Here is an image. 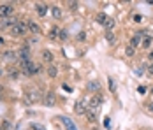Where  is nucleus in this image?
<instances>
[{
	"mask_svg": "<svg viewBox=\"0 0 153 130\" xmlns=\"http://www.w3.org/2000/svg\"><path fill=\"white\" fill-rule=\"evenodd\" d=\"M106 41L107 42H114V41H116V37H114V33H113L111 30H107L106 32Z\"/></svg>",
	"mask_w": 153,
	"mask_h": 130,
	"instance_id": "obj_16",
	"label": "nucleus"
},
{
	"mask_svg": "<svg viewBox=\"0 0 153 130\" xmlns=\"http://www.w3.org/2000/svg\"><path fill=\"white\" fill-rule=\"evenodd\" d=\"M39 71H41V67H39L37 63H33V62H32L30 65H28V69H27V72H25V74H27V76H35Z\"/></svg>",
	"mask_w": 153,
	"mask_h": 130,
	"instance_id": "obj_9",
	"label": "nucleus"
},
{
	"mask_svg": "<svg viewBox=\"0 0 153 130\" xmlns=\"http://www.w3.org/2000/svg\"><path fill=\"white\" fill-rule=\"evenodd\" d=\"M2 91H4V86H2V85H0V93H2Z\"/></svg>",
	"mask_w": 153,
	"mask_h": 130,
	"instance_id": "obj_36",
	"label": "nucleus"
},
{
	"mask_svg": "<svg viewBox=\"0 0 153 130\" xmlns=\"http://www.w3.org/2000/svg\"><path fill=\"white\" fill-rule=\"evenodd\" d=\"M134 53H136V48L128 44V46H127V51H125V55H127V56H134Z\"/></svg>",
	"mask_w": 153,
	"mask_h": 130,
	"instance_id": "obj_17",
	"label": "nucleus"
},
{
	"mask_svg": "<svg viewBox=\"0 0 153 130\" xmlns=\"http://www.w3.org/2000/svg\"><path fill=\"white\" fill-rule=\"evenodd\" d=\"M19 60H28V56H30V48L28 46H23V48H19Z\"/></svg>",
	"mask_w": 153,
	"mask_h": 130,
	"instance_id": "obj_8",
	"label": "nucleus"
},
{
	"mask_svg": "<svg viewBox=\"0 0 153 130\" xmlns=\"http://www.w3.org/2000/svg\"><path fill=\"white\" fill-rule=\"evenodd\" d=\"M85 39H86V33L85 32H79L77 33V41H85Z\"/></svg>",
	"mask_w": 153,
	"mask_h": 130,
	"instance_id": "obj_29",
	"label": "nucleus"
},
{
	"mask_svg": "<svg viewBox=\"0 0 153 130\" xmlns=\"http://www.w3.org/2000/svg\"><path fill=\"white\" fill-rule=\"evenodd\" d=\"M55 102H56V95H55V91H48L46 97H44V104H46L48 107H53Z\"/></svg>",
	"mask_w": 153,
	"mask_h": 130,
	"instance_id": "obj_4",
	"label": "nucleus"
},
{
	"mask_svg": "<svg viewBox=\"0 0 153 130\" xmlns=\"http://www.w3.org/2000/svg\"><path fill=\"white\" fill-rule=\"evenodd\" d=\"M148 58H150V60H153V51H150V55H148Z\"/></svg>",
	"mask_w": 153,
	"mask_h": 130,
	"instance_id": "obj_35",
	"label": "nucleus"
},
{
	"mask_svg": "<svg viewBox=\"0 0 153 130\" xmlns=\"http://www.w3.org/2000/svg\"><path fill=\"white\" fill-rule=\"evenodd\" d=\"M62 121H63V125L67 127V130H77L76 129V125L72 123V120H69V118H60Z\"/></svg>",
	"mask_w": 153,
	"mask_h": 130,
	"instance_id": "obj_11",
	"label": "nucleus"
},
{
	"mask_svg": "<svg viewBox=\"0 0 153 130\" xmlns=\"http://www.w3.org/2000/svg\"><path fill=\"white\" fill-rule=\"evenodd\" d=\"M69 9L76 11V9H77V2H69Z\"/></svg>",
	"mask_w": 153,
	"mask_h": 130,
	"instance_id": "obj_30",
	"label": "nucleus"
},
{
	"mask_svg": "<svg viewBox=\"0 0 153 130\" xmlns=\"http://www.w3.org/2000/svg\"><path fill=\"white\" fill-rule=\"evenodd\" d=\"M143 35H144V32H137V33H134V37H132V41H130V46L137 48L139 44L143 42Z\"/></svg>",
	"mask_w": 153,
	"mask_h": 130,
	"instance_id": "obj_7",
	"label": "nucleus"
},
{
	"mask_svg": "<svg viewBox=\"0 0 153 130\" xmlns=\"http://www.w3.org/2000/svg\"><path fill=\"white\" fill-rule=\"evenodd\" d=\"M51 14H53V18H56V19H58V18L62 16V13H60V9H58V7H51Z\"/></svg>",
	"mask_w": 153,
	"mask_h": 130,
	"instance_id": "obj_22",
	"label": "nucleus"
},
{
	"mask_svg": "<svg viewBox=\"0 0 153 130\" xmlns=\"http://www.w3.org/2000/svg\"><path fill=\"white\" fill-rule=\"evenodd\" d=\"M114 23H116V21H114L113 18H107V21H106V25H104V27H106L107 30H111L113 27H114Z\"/></svg>",
	"mask_w": 153,
	"mask_h": 130,
	"instance_id": "obj_21",
	"label": "nucleus"
},
{
	"mask_svg": "<svg viewBox=\"0 0 153 130\" xmlns=\"http://www.w3.org/2000/svg\"><path fill=\"white\" fill-rule=\"evenodd\" d=\"M4 58H5V60H16V53H13V51H5V53H4Z\"/></svg>",
	"mask_w": 153,
	"mask_h": 130,
	"instance_id": "obj_20",
	"label": "nucleus"
},
{
	"mask_svg": "<svg viewBox=\"0 0 153 130\" xmlns=\"http://www.w3.org/2000/svg\"><path fill=\"white\" fill-rule=\"evenodd\" d=\"M2 72H4V71H2V69H0V76H2Z\"/></svg>",
	"mask_w": 153,
	"mask_h": 130,
	"instance_id": "obj_38",
	"label": "nucleus"
},
{
	"mask_svg": "<svg viewBox=\"0 0 153 130\" xmlns=\"http://www.w3.org/2000/svg\"><path fill=\"white\" fill-rule=\"evenodd\" d=\"M100 90V83L99 81H90L88 83V91H99Z\"/></svg>",
	"mask_w": 153,
	"mask_h": 130,
	"instance_id": "obj_12",
	"label": "nucleus"
},
{
	"mask_svg": "<svg viewBox=\"0 0 153 130\" xmlns=\"http://www.w3.org/2000/svg\"><path fill=\"white\" fill-rule=\"evenodd\" d=\"M60 39L62 41H67V32H65V30H62L60 32Z\"/></svg>",
	"mask_w": 153,
	"mask_h": 130,
	"instance_id": "obj_31",
	"label": "nucleus"
},
{
	"mask_svg": "<svg viewBox=\"0 0 153 130\" xmlns=\"http://www.w3.org/2000/svg\"><path fill=\"white\" fill-rule=\"evenodd\" d=\"M49 37H51V39H56V37H60V30L55 27V28L49 32Z\"/></svg>",
	"mask_w": 153,
	"mask_h": 130,
	"instance_id": "obj_19",
	"label": "nucleus"
},
{
	"mask_svg": "<svg viewBox=\"0 0 153 130\" xmlns=\"http://www.w3.org/2000/svg\"><path fill=\"white\" fill-rule=\"evenodd\" d=\"M56 74H58V71H56V67H55V65H51V67L48 69V76H49V77H55Z\"/></svg>",
	"mask_w": 153,
	"mask_h": 130,
	"instance_id": "obj_18",
	"label": "nucleus"
},
{
	"mask_svg": "<svg viewBox=\"0 0 153 130\" xmlns=\"http://www.w3.org/2000/svg\"><path fill=\"white\" fill-rule=\"evenodd\" d=\"M109 88H111V91H116V83L113 77H109Z\"/></svg>",
	"mask_w": 153,
	"mask_h": 130,
	"instance_id": "obj_26",
	"label": "nucleus"
},
{
	"mask_svg": "<svg viewBox=\"0 0 153 130\" xmlns=\"http://www.w3.org/2000/svg\"><path fill=\"white\" fill-rule=\"evenodd\" d=\"M141 19H143V16H141V14H136V16H134V21H136V23H139Z\"/></svg>",
	"mask_w": 153,
	"mask_h": 130,
	"instance_id": "obj_33",
	"label": "nucleus"
},
{
	"mask_svg": "<svg viewBox=\"0 0 153 130\" xmlns=\"http://www.w3.org/2000/svg\"><path fill=\"white\" fill-rule=\"evenodd\" d=\"M74 109H76V113H77V114H83V113L86 114V111H88L86 100H77V102H76V107H74Z\"/></svg>",
	"mask_w": 153,
	"mask_h": 130,
	"instance_id": "obj_5",
	"label": "nucleus"
},
{
	"mask_svg": "<svg viewBox=\"0 0 153 130\" xmlns=\"http://www.w3.org/2000/svg\"><path fill=\"white\" fill-rule=\"evenodd\" d=\"M144 35H146V33H144ZM152 39H153L152 35H146V39H143V42H141V44H143V48H146V49H148V48L152 46Z\"/></svg>",
	"mask_w": 153,
	"mask_h": 130,
	"instance_id": "obj_15",
	"label": "nucleus"
},
{
	"mask_svg": "<svg viewBox=\"0 0 153 130\" xmlns=\"http://www.w3.org/2000/svg\"><path fill=\"white\" fill-rule=\"evenodd\" d=\"M104 127H106V129H109V118H106V120H104Z\"/></svg>",
	"mask_w": 153,
	"mask_h": 130,
	"instance_id": "obj_34",
	"label": "nucleus"
},
{
	"mask_svg": "<svg viewBox=\"0 0 153 130\" xmlns=\"http://www.w3.org/2000/svg\"><path fill=\"white\" fill-rule=\"evenodd\" d=\"M7 74H9V77H11V79H18V71H16V69H9V71H7Z\"/></svg>",
	"mask_w": 153,
	"mask_h": 130,
	"instance_id": "obj_23",
	"label": "nucleus"
},
{
	"mask_svg": "<svg viewBox=\"0 0 153 130\" xmlns=\"http://www.w3.org/2000/svg\"><path fill=\"white\" fill-rule=\"evenodd\" d=\"M35 11L39 16H44L48 13V5L46 4H35Z\"/></svg>",
	"mask_w": 153,
	"mask_h": 130,
	"instance_id": "obj_10",
	"label": "nucleus"
},
{
	"mask_svg": "<svg viewBox=\"0 0 153 130\" xmlns=\"http://www.w3.org/2000/svg\"><path fill=\"white\" fill-rule=\"evenodd\" d=\"M27 27H28V30H30L32 33H41V27L35 23V21H32V19H27Z\"/></svg>",
	"mask_w": 153,
	"mask_h": 130,
	"instance_id": "obj_6",
	"label": "nucleus"
},
{
	"mask_svg": "<svg viewBox=\"0 0 153 130\" xmlns=\"http://www.w3.org/2000/svg\"><path fill=\"white\" fill-rule=\"evenodd\" d=\"M25 100L28 102V104H33V102L41 100V95H39V91H37V90H30V91H27Z\"/></svg>",
	"mask_w": 153,
	"mask_h": 130,
	"instance_id": "obj_3",
	"label": "nucleus"
},
{
	"mask_svg": "<svg viewBox=\"0 0 153 130\" xmlns=\"http://www.w3.org/2000/svg\"><path fill=\"white\" fill-rule=\"evenodd\" d=\"M32 130H44V127L39 123H32Z\"/></svg>",
	"mask_w": 153,
	"mask_h": 130,
	"instance_id": "obj_28",
	"label": "nucleus"
},
{
	"mask_svg": "<svg viewBox=\"0 0 153 130\" xmlns=\"http://www.w3.org/2000/svg\"><path fill=\"white\" fill-rule=\"evenodd\" d=\"M107 18H109V16H106L104 13H97V16H95V19H97V21H99L100 25H106Z\"/></svg>",
	"mask_w": 153,
	"mask_h": 130,
	"instance_id": "obj_13",
	"label": "nucleus"
},
{
	"mask_svg": "<svg viewBox=\"0 0 153 130\" xmlns=\"http://www.w3.org/2000/svg\"><path fill=\"white\" fill-rule=\"evenodd\" d=\"M2 129L4 130H11L13 129V127H11V121H9V120H4V121H2Z\"/></svg>",
	"mask_w": 153,
	"mask_h": 130,
	"instance_id": "obj_24",
	"label": "nucleus"
},
{
	"mask_svg": "<svg viewBox=\"0 0 153 130\" xmlns=\"http://www.w3.org/2000/svg\"><path fill=\"white\" fill-rule=\"evenodd\" d=\"M86 116H88V120H90V121H95V113H93L92 109H88V111H86Z\"/></svg>",
	"mask_w": 153,
	"mask_h": 130,
	"instance_id": "obj_27",
	"label": "nucleus"
},
{
	"mask_svg": "<svg viewBox=\"0 0 153 130\" xmlns=\"http://www.w3.org/2000/svg\"><path fill=\"white\" fill-rule=\"evenodd\" d=\"M2 44H4V39H0V46H2Z\"/></svg>",
	"mask_w": 153,
	"mask_h": 130,
	"instance_id": "obj_37",
	"label": "nucleus"
},
{
	"mask_svg": "<svg viewBox=\"0 0 153 130\" xmlns=\"http://www.w3.org/2000/svg\"><path fill=\"white\" fill-rule=\"evenodd\" d=\"M42 60H44L46 63H53V55H51V51H42Z\"/></svg>",
	"mask_w": 153,
	"mask_h": 130,
	"instance_id": "obj_14",
	"label": "nucleus"
},
{
	"mask_svg": "<svg viewBox=\"0 0 153 130\" xmlns=\"http://www.w3.org/2000/svg\"><path fill=\"white\" fill-rule=\"evenodd\" d=\"M137 91L141 93V95H143V93H146V86H139V88H137Z\"/></svg>",
	"mask_w": 153,
	"mask_h": 130,
	"instance_id": "obj_32",
	"label": "nucleus"
},
{
	"mask_svg": "<svg viewBox=\"0 0 153 130\" xmlns=\"http://www.w3.org/2000/svg\"><path fill=\"white\" fill-rule=\"evenodd\" d=\"M144 109H146L150 114H153V100H152V102H148V104H144Z\"/></svg>",
	"mask_w": 153,
	"mask_h": 130,
	"instance_id": "obj_25",
	"label": "nucleus"
},
{
	"mask_svg": "<svg viewBox=\"0 0 153 130\" xmlns=\"http://www.w3.org/2000/svg\"><path fill=\"white\" fill-rule=\"evenodd\" d=\"M0 130H4V129H2V125H0Z\"/></svg>",
	"mask_w": 153,
	"mask_h": 130,
	"instance_id": "obj_39",
	"label": "nucleus"
},
{
	"mask_svg": "<svg viewBox=\"0 0 153 130\" xmlns=\"http://www.w3.org/2000/svg\"><path fill=\"white\" fill-rule=\"evenodd\" d=\"M13 11H14V7H13V4H2L0 5V18H7V16L13 14Z\"/></svg>",
	"mask_w": 153,
	"mask_h": 130,
	"instance_id": "obj_2",
	"label": "nucleus"
},
{
	"mask_svg": "<svg viewBox=\"0 0 153 130\" xmlns=\"http://www.w3.org/2000/svg\"><path fill=\"white\" fill-rule=\"evenodd\" d=\"M27 30H28L27 21H18L14 27L11 28V32H13V35H25V33H27Z\"/></svg>",
	"mask_w": 153,
	"mask_h": 130,
	"instance_id": "obj_1",
	"label": "nucleus"
}]
</instances>
